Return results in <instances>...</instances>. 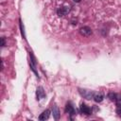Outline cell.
I'll list each match as a JSON object with an SVG mask.
<instances>
[{
  "label": "cell",
  "instance_id": "obj_1",
  "mask_svg": "<svg viewBox=\"0 0 121 121\" xmlns=\"http://www.w3.org/2000/svg\"><path fill=\"white\" fill-rule=\"evenodd\" d=\"M79 94L86 99H91V98H94V95L95 94L92 92V91H89V90H85V89H79Z\"/></svg>",
  "mask_w": 121,
  "mask_h": 121
},
{
  "label": "cell",
  "instance_id": "obj_2",
  "mask_svg": "<svg viewBox=\"0 0 121 121\" xmlns=\"http://www.w3.org/2000/svg\"><path fill=\"white\" fill-rule=\"evenodd\" d=\"M79 33L82 35V36H85V37H89L92 35V29L89 27V26H82L80 27L79 29Z\"/></svg>",
  "mask_w": 121,
  "mask_h": 121
},
{
  "label": "cell",
  "instance_id": "obj_3",
  "mask_svg": "<svg viewBox=\"0 0 121 121\" xmlns=\"http://www.w3.org/2000/svg\"><path fill=\"white\" fill-rule=\"evenodd\" d=\"M36 95H37V99H38V100H41V99H43V98L45 96V92H44V90H43V87L40 86V87L37 88Z\"/></svg>",
  "mask_w": 121,
  "mask_h": 121
},
{
  "label": "cell",
  "instance_id": "obj_4",
  "mask_svg": "<svg viewBox=\"0 0 121 121\" xmlns=\"http://www.w3.org/2000/svg\"><path fill=\"white\" fill-rule=\"evenodd\" d=\"M70 11V9L68 7H61L58 9V15L60 16H65L66 14H68V12Z\"/></svg>",
  "mask_w": 121,
  "mask_h": 121
},
{
  "label": "cell",
  "instance_id": "obj_5",
  "mask_svg": "<svg viewBox=\"0 0 121 121\" xmlns=\"http://www.w3.org/2000/svg\"><path fill=\"white\" fill-rule=\"evenodd\" d=\"M49 115H50V111H49V110H45V111H43V112L40 114L39 119L42 120V121H44V120H46V119L49 118Z\"/></svg>",
  "mask_w": 121,
  "mask_h": 121
},
{
  "label": "cell",
  "instance_id": "obj_6",
  "mask_svg": "<svg viewBox=\"0 0 121 121\" xmlns=\"http://www.w3.org/2000/svg\"><path fill=\"white\" fill-rule=\"evenodd\" d=\"M80 111H81L83 113H85V114H91V109H90L87 105H85V104H83V103L80 104Z\"/></svg>",
  "mask_w": 121,
  "mask_h": 121
},
{
  "label": "cell",
  "instance_id": "obj_7",
  "mask_svg": "<svg viewBox=\"0 0 121 121\" xmlns=\"http://www.w3.org/2000/svg\"><path fill=\"white\" fill-rule=\"evenodd\" d=\"M52 113H53V116L55 119H59L60 117V110L58 108L57 105H54L53 108H52Z\"/></svg>",
  "mask_w": 121,
  "mask_h": 121
},
{
  "label": "cell",
  "instance_id": "obj_8",
  "mask_svg": "<svg viewBox=\"0 0 121 121\" xmlns=\"http://www.w3.org/2000/svg\"><path fill=\"white\" fill-rule=\"evenodd\" d=\"M66 112H68V113H70V114H75V109H74V107L70 104V103H68L67 105H66Z\"/></svg>",
  "mask_w": 121,
  "mask_h": 121
},
{
  "label": "cell",
  "instance_id": "obj_9",
  "mask_svg": "<svg viewBox=\"0 0 121 121\" xmlns=\"http://www.w3.org/2000/svg\"><path fill=\"white\" fill-rule=\"evenodd\" d=\"M94 99H95V102H101V101L103 100V95L100 94V93H98V94H95V95H94Z\"/></svg>",
  "mask_w": 121,
  "mask_h": 121
},
{
  "label": "cell",
  "instance_id": "obj_10",
  "mask_svg": "<svg viewBox=\"0 0 121 121\" xmlns=\"http://www.w3.org/2000/svg\"><path fill=\"white\" fill-rule=\"evenodd\" d=\"M20 28H21V33H22V36L24 39H26V34H25V27H24V25L22 22H20Z\"/></svg>",
  "mask_w": 121,
  "mask_h": 121
},
{
  "label": "cell",
  "instance_id": "obj_11",
  "mask_svg": "<svg viewBox=\"0 0 121 121\" xmlns=\"http://www.w3.org/2000/svg\"><path fill=\"white\" fill-rule=\"evenodd\" d=\"M109 98H110L111 100H116V99H117L116 95H115L114 93H110V94H109Z\"/></svg>",
  "mask_w": 121,
  "mask_h": 121
},
{
  "label": "cell",
  "instance_id": "obj_12",
  "mask_svg": "<svg viewBox=\"0 0 121 121\" xmlns=\"http://www.w3.org/2000/svg\"><path fill=\"white\" fill-rule=\"evenodd\" d=\"M1 40H2V44H1V45L4 46V45H5V40H4V38H1Z\"/></svg>",
  "mask_w": 121,
  "mask_h": 121
},
{
  "label": "cell",
  "instance_id": "obj_13",
  "mask_svg": "<svg viewBox=\"0 0 121 121\" xmlns=\"http://www.w3.org/2000/svg\"><path fill=\"white\" fill-rule=\"evenodd\" d=\"M73 1H74V2H76V3H78V2H80L81 0H73Z\"/></svg>",
  "mask_w": 121,
  "mask_h": 121
}]
</instances>
